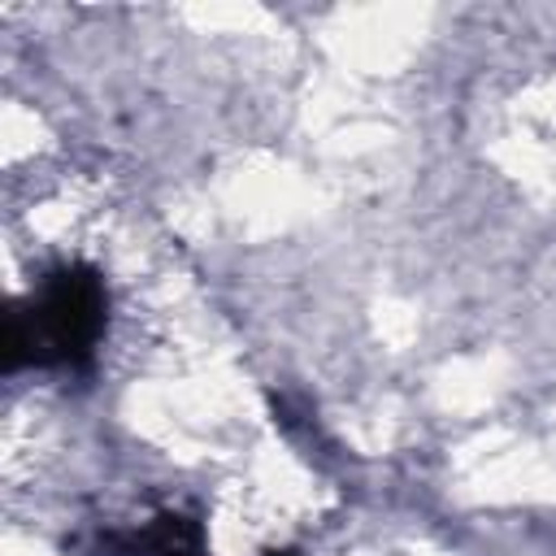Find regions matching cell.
<instances>
[{
    "label": "cell",
    "mask_w": 556,
    "mask_h": 556,
    "mask_svg": "<svg viewBox=\"0 0 556 556\" xmlns=\"http://www.w3.org/2000/svg\"><path fill=\"white\" fill-rule=\"evenodd\" d=\"M274 556H291V552H274Z\"/></svg>",
    "instance_id": "3"
},
{
    "label": "cell",
    "mask_w": 556,
    "mask_h": 556,
    "mask_svg": "<svg viewBox=\"0 0 556 556\" xmlns=\"http://www.w3.org/2000/svg\"><path fill=\"white\" fill-rule=\"evenodd\" d=\"M135 552L139 556H208V543H204L200 521L182 513H161L135 534Z\"/></svg>",
    "instance_id": "2"
},
{
    "label": "cell",
    "mask_w": 556,
    "mask_h": 556,
    "mask_svg": "<svg viewBox=\"0 0 556 556\" xmlns=\"http://www.w3.org/2000/svg\"><path fill=\"white\" fill-rule=\"evenodd\" d=\"M109 326V287L100 269L65 261L39 278L4 317V369H87Z\"/></svg>",
    "instance_id": "1"
}]
</instances>
